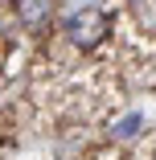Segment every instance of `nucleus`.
Returning <instances> with one entry per match:
<instances>
[{
	"mask_svg": "<svg viewBox=\"0 0 156 160\" xmlns=\"http://www.w3.org/2000/svg\"><path fill=\"white\" fill-rule=\"evenodd\" d=\"M107 29H111L107 12H99V8H82V12H74V17H70L66 33H70V41H74L78 49H95V45L107 37Z\"/></svg>",
	"mask_w": 156,
	"mask_h": 160,
	"instance_id": "1",
	"label": "nucleus"
},
{
	"mask_svg": "<svg viewBox=\"0 0 156 160\" xmlns=\"http://www.w3.org/2000/svg\"><path fill=\"white\" fill-rule=\"evenodd\" d=\"M49 12H53V0H17V17H21V25H29V29L45 25Z\"/></svg>",
	"mask_w": 156,
	"mask_h": 160,
	"instance_id": "2",
	"label": "nucleus"
}]
</instances>
